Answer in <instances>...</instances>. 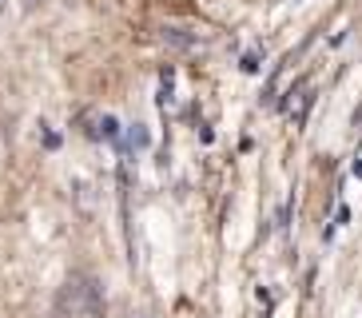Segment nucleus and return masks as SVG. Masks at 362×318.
I'll list each match as a JSON object with an SVG mask.
<instances>
[{
  "instance_id": "obj_1",
  "label": "nucleus",
  "mask_w": 362,
  "mask_h": 318,
  "mask_svg": "<svg viewBox=\"0 0 362 318\" xmlns=\"http://www.w3.org/2000/svg\"><path fill=\"white\" fill-rule=\"evenodd\" d=\"M307 104H310V88L307 84H295L287 92V100H283V116L291 119V124H303V116H307Z\"/></svg>"
},
{
  "instance_id": "obj_2",
  "label": "nucleus",
  "mask_w": 362,
  "mask_h": 318,
  "mask_svg": "<svg viewBox=\"0 0 362 318\" xmlns=\"http://www.w3.org/2000/svg\"><path fill=\"white\" fill-rule=\"evenodd\" d=\"M239 68H243V72H255L259 60H255V56H243V60H239Z\"/></svg>"
}]
</instances>
